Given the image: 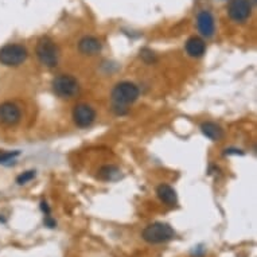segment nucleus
Instances as JSON below:
<instances>
[{
    "label": "nucleus",
    "instance_id": "f257e3e1",
    "mask_svg": "<svg viewBox=\"0 0 257 257\" xmlns=\"http://www.w3.org/2000/svg\"><path fill=\"white\" fill-rule=\"evenodd\" d=\"M140 90L132 82L124 81L117 84L115 88L112 89V93H111V98H112L113 103V111L117 115H126L128 112V105L133 104L139 98Z\"/></svg>",
    "mask_w": 257,
    "mask_h": 257
},
{
    "label": "nucleus",
    "instance_id": "f03ea898",
    "mask_svg": "<svg viewBox=\"0 0 257 257\" xmlns=\"http://www.w3.org/2000/svg\"><path fill=\"white\" fill-rule=\"evenodd\" d=\"M35 54H37L39 62L45 65L46 67H56L58 65V60H60V53H58V47L50 38L43 37L41 38L35 47Z\"/></svg>",
    "mask_w": 257,
    "mask_h": 257
},
{
    "label": "nucleus",
    "instance_id": "7ed1b4c3",
    "mask_svg": "<svg viewBox=\"0 0 257 257\" xmlns=\"http://www.w3.org/2000/svg\"><path fill=\"white\" fill-rule=\"evenodd\" d=\"M141 237L144 241L150 244H162L167 243L175 237V230L169 224L164 222H155L148 225L144 230Z\"/></svg>",
    "mask_w": 257,
    "mask_h": 257
},
{
    "label": "nucleus",
    "instance_id": "20e7f679",
    "mask_svg": "<svg viewBox=\"0 0 257 257\" xmlns=\"http://www.w3.org/2000/svg\"><path fill=\"white\" fill-rule=\"evenodd\" d=\"M53 90L61 98H73L80 93V84L70 74H60L53 80Z\"/></svg>",
    "mask_w": 257,
    "mask_h": 257
},
{
    "label": "nucleus",
    "instance_id": "39448f33",
    "mask_svg": "<svg viewBox=\"0 0 257 257\" xmlns=\"http://www.w3.org/2000/svg\"><path fill=\"white\" fill-rule=\"evenodd\" d=\"M28 53L26 47L18 43H9L0 49V64L4 66H19L27 60Z\"/></svg>",
    "mask_w": 257,
    "mask_h": 257
},
{
    "label": "nucleus",
    "instance_id": "423d86ee",
    "mask_svg": "<svg viewBox=\"0 0 257 257\" xmlns=\"http://www.w3.org/2000/svg\"><path fill=\"white\" fill-rule=\"evenodd\" d=\"M229 18L236 23L247 22L252 14V3L251 0H230L228 5Z\"/></svg>",
    "mask_w": 257,
    "mask_h": 257
},
{
    "label": "nucleus",
    "instance_id": "0eeeda50",
    "mask_svg": "<svg viewBox=\"0 0 257 257\" xmlns=\"http://www.w3.org/2000/svg\"><path fill=\"white\" fill-rule=\"evenodd\" d=\"M96 120V111L88 104H78L73 109V122L80 128H88Z\"/></svg>",
    "mask_w": 257,
    "mask_h": 257
},
{
    "label": "nucleus",
    "instance_id": "6e6552de",
    "mask_svg": "<svg viewBox=\"0 0 257 257\" xmlns=\"http://www.w3.org/2000/svg\"><path fill=\"white\" fill-rule=\"evenodd\" d=\"M20 119H22V112L16 104L9 101L0 104V126H16L20 122Z\"/></svg>",
    "mask_w": 257,
    "mask_h": 257
},
{
    "label": "nucleus",
    "instance_id": "1a4fd4ad",
    "mask_svg": "<svg viewBox=\"0 0 257 257\" xmlns=\"http://www.w3.org/2000/svg\"><path fill=\"white\" fill-rule=\"evenodd\" d=\"M196 26L202 37L211 38L215 33V22L210 11H201L198 16H196Z\"/></svg>",
    "mask_w": 257,
    "mask_h": 257
},
{
    "label": "nucleus",
    "instance_id": "9d476101",
    "mask_svg": "<svg viewBox=\"0 0 257 257\" xmlns=\"http://www.w3.org/2000/svg\"><path fill=\"white\" fill-rule=\"evenodd\" d=\"M78 50L85 56H96L103 50V43L96 37H84L78 42Z\"/></svg>",
    "mask_w": 257,
    "mask_h": 257
},
{
    "label": "nucleus",
    "instance_id": "9b49d317",
    "mask_svg": "<svg viewBox=\"0 0 257 257\" xmlns=\"http://www.w3.org/2000/svg\"><path fill=\"white\" fill-rule=\"evenodd\" d=\"M185 49H186V53L190 57H193V58H199V57L205 54L206 43L199 37H192L186 41Z\"/></svg>",
    "mask_w": 257,
    "mask_h": 257
},
{
    "label": "nucleus",
    "instance_id": "f8f14e48",
    "mask_svg": "<svg viewBox=\"0 0 257 257\" xmlns=\"http://www.w3.org/2000/svg\"><path fill=\"white\" fill-rule=\"evenodd\" d=\"M156 194L159 196V199L167 206H175L178 202L177 192L174 190L173 187L166 183H162L156 189Z\"/></svg>",
    "mask_w": 257,
    "mask_h": 257
},
{
    "label": "nucleus",
    "instance_id": "ddd939ff",
    "mask_svg": "<svg viewBox=\"0 0 257 257\" xmlns=\"http://www.w3.org/2000/svg\"><path fill=\"white\" fill-rule=\"evenodd\" d=\"M201 131L206 137H209V139L213 141L221 140V139L224 137V129H222L218 124H215V123H203L201 126Z\"/></svg>",
    "mask_w": 257,
    "mask_h": 257
},
{
    "label": "nucleus",
    "instance_id": "4468645a",
    "mask_svg": "<svg viewBox=\"0 0 257 257\" xmlns=\"http://www.w3.org/2000/svg\"><path fill=\"white\" fill-rule=\"evenodd\" d=\"M98 175L101 179H105V181H115V179L120 177V170L117 169L116 166L108 164V166H104L100 169Z\"/></svg>",
    "mask_w": 257,
    "mask_h": 257
},
{
    "label": "nucleus",
    "instance_id": "2eb2a0df",
    "mask_svg": "<svg viewBox=\"0 0 257 257\" xmlns=\"http://www.w3.org/2000/svg\"><path fill=\"white\" fill-rule=\"evenodd\" d=\"M34 178H35V171L30 170V171H26V173L20 174V175L16 178V182H18V185H26V183L30 182V181H33Z\"/></svg>",
    "mask_w": 257,
    "mask_h": 257
},
{
    "label": "nucleus",
    "instance_id": "dca6fc26",
    "mask_svg": "<svg viewBox=\"0 0 257 257\" xmlns=\"http://www.w3.org/2000/svg\"><path fill=\"white\" fill-rule=\"evenodd\" d=\"M19 152L15 151V152H0V163L5 164L11 162V160L15 159V156H18Z\"/></svg>",
    "mask_w": 257,
    "mask_h": 257
},
{
    "label": "nucleus",
    "instance_id": "f3484780",
    "mask_svg": "<svg viewBox=\"0 0 257 257\" xmlns=\"http://www.w3.org/2000/svg\"><path fill=\"white\" fill-rule=\"evenodd\" d=\"M41 210H42L43 213H45V215L50 214V207H49V205H47V203L45 201L41 202Z\"/></svg>",
    "mask_w": 257,
    "mask_h": 257
},
{
    "label": "nucleus",
    "instance_id": "a211bd4d",
    "mask_svg": "<svg viewBox=\"0 0 257 257\" xmlns=\"http://www.w3.org/2000/svg\"><path fill=\"white\" fill-rule=\"evenodd\" d=\"M45 225H47L49 228H56V221L52 220L49 215H46V218H45Z\"/></svg>",
    "mask_w": 257,
    "mask_h": 257
}]
</instances>
